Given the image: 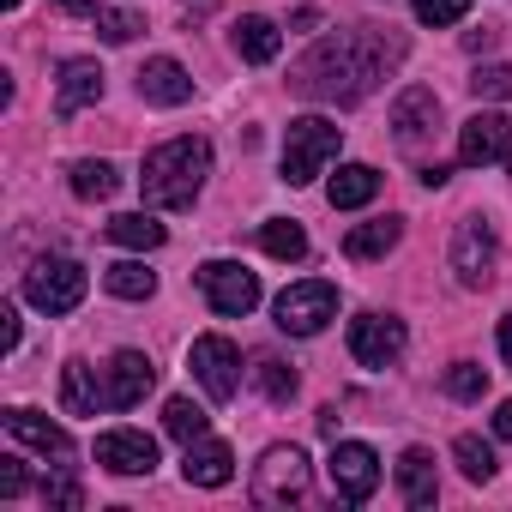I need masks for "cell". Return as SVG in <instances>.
Here are the masks:
<instances>
[{
	"label": "cell",
	"instance_id": "cell-12",
	"mask_svg": "<svg viewBox=\"0 0 512 512\" xmlns=\"http://www.w3.org/2000/svg\"><path fill=\"white\" fill-rule=\"evenodd\" d=\"M512 151V121L500 109H482L458 127V163L464 169H488V163H506Z\"/></svg>",
	"mask_w": 512,
	"mask_h": 512
},
{
	"label": "cell",
	"instance_id": "cell-40",
	"mask_svg": "<svg viewBox=\"0 0 512 512\" xmlns=\"http://www.w3.org/2000/svg\"><path fill=\"white\" fill-rule=\"evenodd\" d=\"M494 434H500V440H512V398L494 410Z\"/></svg>",
	"mask_w": 512,
	"mask_h": 512
},
{
	"label": "cell",
	"instance_id": "cell-16",
	"mask_svg": "<svg viewBox=\"0 0 512 512\" xmlns=\"http://www.w3.org/2000/svg\"><path fill=\"white\" fill-rule=\"evenodd\" d=\"M434 121H440V97H434L428 85H410V91L392 103V133H398V145H422V139L434 133Z\"/></svg>",
	"mask_w": 512,
	"mask_h": 512
},
{
	"label": "cell",
	"instance_id": "cell-28",
	"mask_svg": "<svg viewBox=\"0 0 512 512\" xmlns=\"http://www.w3.org/2000/svg\"><path fill=\"white\" fill-rule=\"evenodd\" d=\"M115 187H121L115 163H103V157L73 163V193H79V199H115Z\"/></svg>",
	"mask_w": 512,
	"mask_h": 512
},
{
	"label": "cell",
	"instance_id": "cell-37",
	"mask_svg": "<svg viewBox=\"0 0 512 512\" xmlns=\"http://www.w3.org/2000/svg\"><path fill=\"white\" fill-rule=\"evenodd\" d=\"M31 488V476H25V464L19 458H0V500H19Z\"/></svg>",
	"mask_w": 512,
	"mask_h": 512
},
{
	"label": "cell",
	"instance_id": "cell-8",
	"mask_svg": "<svg viewBox=\"0 0 512 512\" xmlns=\"http://www.w3.org/2000/svg\"><path fill=\"white\" fill-rule=\"evenodd\" d=\"M308 494V458L302 446H272L260 458V470H253V500L260 506H290Z\"/></svg>",
	"mask_w": 512,
	"mask_h": 512
},
{
	"label": "cell",
	"instance_id": "cell-41",
	"mask_svg": "<svg viewBox=\"0 0 512 512\" xmlns=\"http://www.w3.org/2000/svg\"><path fill=\"white\" fill-rule=\"evenodd\" d=\"M446 175H452L446 163H428V169H422V187H446Z\"/></svg>",
	"mask_w": 512,
	"mask_h": 512
},
{
	"label": "cell",
	"instance_id": "cell-2",
	"mask_svg": "<svg viewBox=\"0 0 512 512\" xmlns=\"http://www.w3.org/2000/svg\"><path fill=\"white\" fill-rule=\"evenodd\" d=\"M205 175H211V145H205L199 133H181V139H163V145L145 157L139 187H145V205H157V211H187V205L199 199Z\"/></svg>",
	"mask_w": 512,
	"mask_h": 512
},
{
	"label": "cell",
	"instance_id": "cell-27",
	"mask_svg": "<svg viewBox=\"0 0 512 512\" xmlns=\"http://www.w3.org/2000/svg\"><path fill=\"white\" fill-rule=\"evenodd\" d=\"M253 380H260V392H266L272 404H290V398H296V368H290L284 356H272V350L253 356Z\"/></svg>",
	"mask_w": 512,
	"mask_h": 512
},
{
	"label": "cell",
	"instance_id": "cell-18",
	"mask_svg": "<svg viewBox=\"0 0 512 512\" xmlns=\"http://www.w3.org/2000/svg\"><path fill=\"white\" fill-rule=\"evenodd\" d=\"M61 410H67V416H97V410H109V386H97L91 362H67V368H61Z\"/></svg>",
	"mask_w": 512,
	"mask_h": 512
},
{
	"label": "cell",
	"instance_id": "cell-42",
	"mask_svg": "<svg viewBox=\"0 0 512 512\" xmlns=\"http://www.w3.org/2000/svg\"><path fill=\"white\" fill-rule=\"evenodd\" d=\"M320 434H326V440H338V410H332V404L320 410Z\"/></svg>",
	"mask_w": 512,
	"mask_h": 512
},
{
	"label": "cell",
	"instance_id": "cell-13",
	"mask_svg": "<svg viewBox=\"0 0 512 512\" xmlns=\"http://www.w3.org/2000/svg\"><path fill=\"white\" fill-rule=\"evenodd\" d=\"M97 464L115 470V476H151L157 470V440L139 434V428H109V434H97Z\"/></svg>",
	"mask_w": 512,
	"mask_h": 512
},
{
	"label": "cell",
	"instance_id": "cell-14",
	"mask_svg": "<svg viewBox=\"0 0 512 512\" xmlns=\"http://www.w3.org/2000/svg\"><path fill=\"white\" fill-rule=\"evenodd\" d=\"M103 386H109V410H133V404H145V392L157 386V368H151V356L121 350V356H109Z\"/></svg>",
	"mask_w": 512,
	"mask_h": 512
},
{
	"label": "cell",
	"instance_id": "cell-32",
	"mask_svg": "<svg viewBox=\"0 0 512 512\" xmlns=\"http://www.w3.org/2000/svg\"><path fill=\"white\" fill-rule=\"evenodd\" d=\"M470 91H476V97H494V103H512V67H506V61L476 67V73H470Z\"/></svg>",
	"mask_w": 512,
	"mask_h": 512
},
{
	"label": "cell",
	"instance_id": "cell-21",
	"mask_svg": "<svg viewBox=\"0 0 512 512\" xmlns=\"http://www.w3.org/2000/svg\"><path fill=\"white\" fill-rule=\"evenodd\" d=\"M278 49H284V31H278L272 19H260V13L235 19V55H241V61L266 67V61H278Z\"/></svg>",
	"mask_w": 512,
	"mask_h": 512
},
{
	"label": "cell",
	"instance_id": "cell-34",
	"mask_svg": "<svg viewBox=\"0 0 512 512\" xmlns=\"http://www.w3.org/2000/svg\"><path fill=\"white\" fill-rule=\"evenodd\" d=\"M464 13H470V0H416V19L434 25V31H440V25H458Z\"/></svg>",
	"mask_w": 512,
	"mask_h": 512
},
{
	"label": "cell",
	"instance_id": "cell-23",
	"mask_svg": "<svg viewBox=\"0 0 512 512\" xmlns=\"http://www.w3.org/2000/svg\"><path fill=\"white\" fill-rule=\"evenodd\" d=\"M380 193V169H368V163H344L332 181H326V199L338 205V211H356V205H368Z\"/></svg>",
	"mask_w": 512,
	"mask_h": 512
},
{
	"label": "cell",
	"instance_id": "cell-7",
	"mask_svg": "<svg viewBox=\"0 0 512 512\" xmlns=\"http://www.w3.org/2000/svg\"><path fill=\"white\" fill-rule=\"evenodd\" d=\"M199 290H205V302H211L217 314H229V320H241V314L260 308V278H253L247 266H235V260H205V266H199Z\"/></svg>",
	"mask_w": 512,
	"mask_h": 512
},
{
	"label": "cell",
	"instance_id": "cell-17",
	"mask_svg": "<svg viewBox=\"0 0 512 512\" xmlns=\"http://www.w3.org/2000/svg\"><path fill=\"white\" fill-rule=\"evenodd\" d=\"M7 434L25 440V446L43 452V458H73V434H67L61 422H49L43 410H7Z\"/></svg>",
	"mask_w": 512,
	"mask_h": 512
},
{
	"label": "cell",
	"instance_id": "cell-11",
	"mask_svg": "<svg viewBox=\"0 0 512 512\" xmlns=\"http://www.w3.org/2000/svg\"><path fill=\"white\" fill-rule=\"evenodd\" d=\"M404 344H410V332L398 314H356L350 320V356L362 368H392L404 356Z\"/></svg>",
	"mask_w": 512,
	"mask_h": 512
},
{
	"label": "cell",
	"instance_id": "cell-22",
	"mask_svg": "<svg viewBox=\"0 0 512 512\" xmlns=\"http://www.w3.org/2000/svg\"><path fill=\"white\" fill-rule=\"evenodd\" d=\"M398 488H404V500H410V506H434V500H440V476H434V452H422V446H410V452L398 458Z\"/></svg>",
	"mask_w": 512,
	"mask_h": 512
},
{
	"label": "cell",
	"instance_id": "cell-5",
	"mask_svg": "<svg viewBox=\"0 0 512 512\" xmlns=\"http://www.w3.org/2000/svg\"><path fill=\"white\" fill-rule=\"evenodd\" d=\"M272 314H278V332H290V338H320V332L332 326V314H338V290H332L326 278L290 284Z\"/></svg>",
	"mask_w": 512,
	"mask_h": 512
},
{
	"label": "cell",
	"instance_id": "cell-29",
	"mask_svg": "<svg viewBox=\"0 0 512 512\" xmlns=\"http://www.w3.org/2000/svg\"><path fill=\"white\" fill-rule=\"evenodd\" d=\"M103 290H109V296H121V302H145V296L157 290V278H151L139 260H121V266H109V272H103Z\"/></svg>",
	"mask_w": 512,
	"mask_h": 512
},
{
	"label": "cell",
	"instance_id": "cell-15",
	"mask_svg": "<svg viewBox=\"0 0 512 512\" xmlns=\"http://www.w3.org/2000/svg\"><path fill=\"white\" fill-rule=\"evenodd\" d=\"M139 97H145V103H157V109H181V103L193 97V79H187V67H181V61L157 55V61H145V67H139Z\"/></svg>",
	"mask_w": 512,
	"mask_h": 512
},
{
	"label": "cell",
	"instance_id": "cell-3",
	"mask_svg": "<svg viewBox=\"0 0 512 512\" xmlns=\"http://www.w3.org/2000/svg\"><path fill=\"white\" fill-rule=\"evenodd\" d=\"M338 145H344V127H332L326 115H302V121H290V133H284V181H290V187L320 181L326 163L338 157Z\"/></svg>",
	"mask_w": 512,
	"mask_h": 512
},
{
	"label": "cell",
	"instance_id": "cell-35",
	"mask_svg": "<svg viewBox=\"0 0 512 512\" xmlns=\"http://www.w3.org/2000/svg\"><path fill=\"white\" fill-rule=\"evenodd\" d=\"M43 506H61V512H79V506H85V488H79L73 476H49V482H43Z\"/></svg>",
	"mask_w": 512,
	"mask_h": 512
},
{
	"label": "cell",
	"instance_id": "cell-43",
	"mask_svg": "<svg viewBox=\"0 0 512 512\" xmlns=\"http://www.w3.org/2000/svg\"><path fill=\"white\" fill-rule=\"evenodd\" d=\"M500 356H506V368H512V314L500 320Z\"/></svg>",
	"mask_w": 512,
	"mask_h": 512
},
{
	"label": "cell",
	"instance_id": "cell-24",
	"mask_svg": "<svg viewBox=\"0 0 512 512\" xmlns=\"http://www.w3.org/2000/svg\"><path fill=\"white\" fill-rule=\"evenodd\" d=\"M398 235H404L398 217H374V223H356V229L344 235V253H350V260H380V253L398 247Z\"/></svg>",
	"mask_w": 512,
	"mask_h": 512
},
{
	"label": "cell",
	"instance_id": "cell-39",
	"mask_svg": "<svg viewBox=\"0 0 512 512\" xmlns=\"http://www.w3.org/2000/svg\"><path fill=\"white\" fill-rule=\"evenodd\" d=\"M55 7H61V13H91V19H97L103 0H55Z\"/></svg>",
	"mask_w": 512,
	"mask_h": 512
},
{
	"label": "cell",
	"instance_id": "cell-25",
	"mask_svg": "<svg viewBox=\"0 0 512 512\" xmlns=\"http://www.w3.org/2000/svg\"><path fill=\"white\" fill-rule=\"evenodd\" d=\"M163 223L157 217H145V211H121V217H109V241L115 247H139V253H151V247H163Z\"/></svg>",
	"mask_w": 512,
	"mask_h": 512
},
{
	"label": "cell",
	"instance_id": "cell-36",
	"mask_svg": "<svg viewBox=\"0 0 512 512\" xmlns=\"http://www.w3.org/2000/svg\"><path fill=\"white\" fill-rule=\"evenodd\" d=\"M97 25H103V43H115V49H121V43H133V37L145 31V25H139L133 13H109V7L97 13Z\"/></svg>",
	"mask_w": 512,
	"mask_h": 512
},
{
	"label": "cell",
	"instance_id": "cell-38",
	"mask_svg": "<svg viewBox=\"0 0 512 512\" xmlns=\"http://www.w3.org/2000/svg\"><path fill=\"white\" fill-rule=\"evenodd\" d=\"M0 350H19V308H0Z\"/></svg>",
	"mask_w": 512,
	"mask_h": 512
},
{
	"label": "cell",
	"instance_id": "cell-44",
	"mask_svg": "<svg viewBox=\"0 0 512 512\" xmlns=\"http://www.w3.org/2000/svg\"><path fill=\"white\" fill-rule=\"evenodd\" d=\"M0 7H7V13H13V7H19V0H0Z\"/></svg>",
	"mask_w": 512,
	"mask_h": 512
},
{
	"label": "cell",
	"instance_id": "cell-4",
	"mask_svg": "<svg viewBox=\"0 0 512 512\" xmlns=\"http://www.w3.org/2000/svg\"><path fill=\"white\" fill-rule=\"evenodd\" d=\"M85 290H91L85 266L79 260H61V253H43V260L25 272V302L43 308V314H73L85 302Z\"/></svg>",
	"mask_w": 512,
	"mask_h": 512
},
{
	"label": "cell",
	"instance_id": "cell-31",
	"mask_svg": "<svg viewBox=\"0 0 512 512\" xmlns=\"http://www.w3.org/2000/svg\"><path fill=\"white\" fill-rule=\"evenodd\" d=\"M260 247L272 253V260H302V253H308V235H302V223H290V217H272V223L260 229Z\"/></svg>",
	"mask_w": 512,
	"mask_h": 512
},
{
	"label": "cell",
	"instance_id": "cell-33",
	"mask_svg": "<svg viewBox=\"0 0 512 512\" xmlns=\"http://www.w3.org/2000/svg\"><path fill=\"white\" fill-rule=\"evenodd\" d=\"M446 392L470 404V398H482V392H488V374H482L476 362H452V368H446Z\"/></svg>",
	"mask_w": 512,
	"mask_h": 512
},
{
	"label": "cell",
	"instance_id": "cell-30",
	"mask_svg": "<svg viewBox=\"0 0 512 512\" xmlns=\"http://www.w3.org/2000/svg\"><path fill=\"white\" fill-rule=\"evenodd\" d=\"M452 458H458V470H464L470 482H488V476L500 470V464H494V446H488L482 434H458V440H452Z\"/></svg>",
	"mask_w": 512,
	"mask_h": 512
},
{
	"label": "cell",
	"instance_id": "cell-6",
	"mask_svg": "<svg viewBox=\"0 0 512 512\" xmlns=\"http://www.w3.org/2000/svg\"><path fill=\"white\" fill-rule=\"evenodd\" d=\"M187 368H193V380L205 386V398H217V404H229V398L241 392V350H235L223 332H205V338H193V350H187Z\"/></svg>",
	"mask_w": 512,
	"mask_h": 512
},
{
	"label": "cell",
	"instance_id": "cell-9",
	"mask_svg": "<svg viewBox=\"0 0 512 512\" xmlns=\"http://www.w3.org/2000/svg\"><path fill=\"white\" fill-rule=\"evenodd\" d=\"M326 476H332V494H338V500L362 506V500L380 488V458H374V446H362V440H332Z\"/></svg>",
	"mask_w": 512,
	"mask_h": 512
},
{
	"label": "cell",
	"instance_id": "cell-1",
	"mask_svg": "<svg viewBox=\"0 0 512 512\" xmlns=\"http://www.w3.org/2000/svg\"><path fill=\"white\" fill-rule=\"evenodd\" d=\"M404 61V37L386 25H350L326 43H314L296 67H290V91L308 103H362L392 67Z\"/></svg>",
	"mask_w": 512,
	"mask_h": 512
},
{
	"label": "cell",
	"instance_id": "cell-19",
	"mask_svg": "<svg viewBox=\"0 0 512 512\" xmlns=\"http://www.w3.org/2000/svg\"><path fill=\"white\" fill-rule=\"evenodd\" d=\"M181 470H187L193 488H223V482L235 476V452H229L223 440H193L187 458H181Z\"/></svg>",
	"mask_w": 512,
	"mask_h": 512
},
{
	"label": "cell",
	"instance_id": "cell-10",
	"mask_svg": "<svg viewBox=\"0 0 512 512\" xmlns=\"http://www.w3.org/2000/svg\"><path fill=\"white\" fill-rule=\"evenodd\" d=\"M494 266H500V247H494L488 217H464L458 235H452V272H458V284L464 290H482L494 278Z\"/></svg>",
	"mask_w": 512,
	"mask_h": 512
},
{
	"label": "cell",
	"instance_id": "cell-20",
	"mask_svg": "<svg viewBox=\"0 0 512 512\" xmlns=\"http://www.w3.org/2000/svg\"><path fill=\"white\" fill-rule=\"evenodd\" d=\"M85 103H103V67H97V61H67V67H61V97H55V109H61V115H79Z\"/></svg>",
	"mask_w": 512,
	"mask_h": 512
},
{
	"label": "cell",
	"instance_id": "cell-26",
	"mask_svg": "<svg viewBox=\"0 0 512 512\" xmlns=\"http://www.w3.org/2000/svg\"><path fill=\"white\" fill-rule=\"evenodd\" d=\"M205 422H211V416H205L193 398H169V404H163V434H169V440H181V446L205 440Z\"/></svg>",
	"mask_w": 512,
	"mask_h": 512
}]
</instances>
